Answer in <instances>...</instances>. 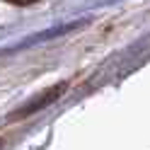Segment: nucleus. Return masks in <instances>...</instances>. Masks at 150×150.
Returning <instances> with one entry per match:
<instances>
[{"label":"nucleus","mask_w":150,"mask_h":150,"mask_svg":"<svg viewBox=\"0 0 150 150\" xmlns=\"http://www.w3.org/2000/svg\"><path fill=\"white\" fill-rule=\"evenodd\" d=\"M63 90H65V85H56V87H51L49 92H46V95H41L39 99H36V102H34L32 107H24V109H20V111L15 114V116H24V114H32V111H36L39 107H44V104H51V102H53L56 97H58V95H61Z\"/></svg>","instance_id":"1"},{"label":"nucleus","mask_w":150,"mask_h":150,"mask_svg":"<svg viewBox=\"0 0 150 150\" xmlns=\"http://www.w3.org/2000/svg\"><path fill=\"white\" fill-rule=\"evenodd\" d=\"M0 145H3V140H0Z\"/></svg>","instance_id":"3"},{"label":"nucleus","mask_w":150,"mask_h":150,"mask_svg":"<svg viewBox=\"0 0 150 150\" xmlns=\"http://www.w3.org/2000/svg\"><path fill=\"white\" fill-rule=\"evenodd\" d=\"M7 3H12V5H32L36 0H7Z\"/></svg>","instance_id":"2"}]
</instances>
